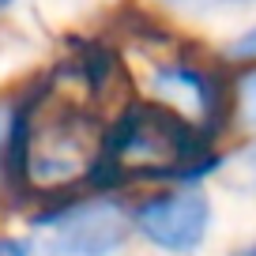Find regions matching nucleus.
Returning a JSON list of instances; mask_svg holds the SVG:
<instances>
[{
	"mask_svg": "<svg viewBox=\"0 0 256 256\" xmlns=\"http://www.w3.org/2000/svg\"><path fill=\"white\" fill-rule=\"evenodd\" d=\"M222 166L211 154V136L170 106H128L106 132L87 181L113 188L124 181H181L196 184Z\"/></svg>",
	"mask_w": 256,
	"mask_h": 256,
	"instance_id": "obj_1",
	"label": "nucleus"
},
{
	"mask_svg": "<svg viewBox=\"0 0 256 256\" xmlns=\"http://www.w3.org/2000/svg\"><path fill=\"white\" fill-rule=\"evenodd\" d=\"M132 226L151 241L154 248L170 256H188L208 241L211 230V200L200 188L181 184V188L147 196L136 211H132Z\"/></svg>",
	"mask_w": 256,
	"mask_h": 256,
	"instance_id": "obj_2",
	"label": "nucleus"
},
{
	"mask_svg": "<svg viewBox=\"0 0 256 256\" xmlns=\"http://www.w3.org/2000/svg\"><path fill=\"white\" fill-rule=\"evenodd\" d=\"M38 226L49 230V245L60 256H110L128 241L132 218L113 200H87L46 211Z\"/></svg>",
	"mask_w": 256,
	"mask_h": 256,
	"instance_id": "obj_3",
	"label": "nucleus"
},
{
	"mask_svg": "<svg viewBox=\"0 0 256 256\" xmlns=\"http://www.w3.org/2000/svg\"><path fill=\"white\" fill-rule=\"evenodd\" d=\"M12 144H16V106L0 102V192L12 184Z\"/></svg>",
	"mask_w": 256,
	"mask_h": 256,
	"instance_id": "obj_4",
	"label": "nucleus"
},
{
	"mask_svg": "<svg viewBox=\"0 0 256 256\" xmlns=\"http://www.w3.org/2000/svg\"><path fill=\"white\" fill-rule=\"evenodd\" d=\"M238 110L245 124H256V68L238 80Z\"/></svg>",
	"mask_w": 256,
	"mask_h": 256,
	"instance_id": "obj_5",
	"label": "nucleus"
},
{
	"mask_svg": "<svg viewBox=\"0 0 256 256\" xmlns=\"http://www.w3.org/2000/svg\"><path fill=\"white\" fill-rule=\"evenodd\" d=\"M226 53H230L234 60H256V26H248L245 34H238Z\"/></svg>",
	"mask_w": 256,
	"mask_h": 256,
	"instance_id": "obj_6",
	"label": "nucleus"
},
{
	"mask_svg": "<svg viewBox=\"0 0 256 256\" xmlns=\"http://www.w3.org/2000/svg\"><path fill=\"white\" fill-rule=\"evenodd\" d=\"M0 256H30L26 238H0Z\"/></svg>",
	"mask_w": 256,
	"mask_h": 256,
	"instance_id": "obj_7",
	"label": "nucleus"
},
{
	"mask_svg": "<svg viewBox=\"0 0 256 256\" xmlns=\"http://www.w3.org/2000/svg\"><path fill=\"white\" fill-rule=\"evenodd\" d=\"M230 256H256V241H248V245H238Z\"/></svg>",
	"mask_w": 256,
	"mask_h": 256,
	"instance_id": "obj_8",
	"label": "nucleus"
},
{
	"mask_svg": "<svg viewBox=\"0 0 256 256\" xmlns=\"http://www.w3.org/2000/svg\"><path fill=\"white\" fill-rule=\"evenodd\" d=\"M248 162H252V170H256V147H252V151H248Z\"/></svg>",
	"mask_w": 256,
	"mask_h": 256,
	"instance_id": "obj_9",
	"label": "nucleus"
},
{
	"mask_svg": "<svg viewBox=\"0 0 256 256\" xmlns=\"http://www.w3.org/2000/svg\"><path fill=\"white\" fill-rule=\"evenodd\" d=\"M8 4H12V0H0V12H4V8H8Z\"/></svg>",
	"mask_w": 256,
	"mask_h": 256,
	"instance_id": "obj_10",
	"label": "nucleus"
}]
</instances>
